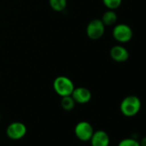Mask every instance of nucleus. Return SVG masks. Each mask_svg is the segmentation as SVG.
<instances>
[{
  "label": "nucleus",
  "instance_id": "1",
  "mask_svg": "<svg viewBox=\"0 0 146 146\" xmlns=\"http://www.w3.org/2000/svg\"><path fill=\"white\" fill-rule=\"evenodd\" d=\"M142 107V102L140 99L136 96H125L120 102L119 109L121 113L128 118L136 116Z\"/></svg>",
  "mask_w": 146,
  "mask_h": 146
},
{
  "label": "nucleus",
  "instance_id": "2",
  "mask_svg": "<svg viewBox=\"0 0 146 146\" xmlns=\"http://www.w3.org/2000/svg\"><path fill=\"white\" fill-rule=\"evenodd\" d=\"M52 88L58 96L63 97L70 96L73 90L75 89V86L71 79L65 76H58L54 79L52 83Z\"/></svg>",
  "mask_w": 146,
  "mask_h": 146
},
{
  "label": "nucleus",
  "instance_id": "3",
  "mask_svg": "<svg viewBox=\"0 0 146 146\" xmlns=\"http://www.w3.org/2000/svg\"><path fill=\"white\" fill-rule=\"evenodd\" d=\"M112 34L113 39L120 43L129 42L133 36V32L131 28L125 23H119L115 25L114 28L113 29Z\"/></svg>",
  "mask_w": 146,
  "mask_h": 146
},
{
  "label": "nucleus",
  "instance_id": "4",
  "mask_svg": "<svg viewBox=\"0 0 146 146\" xmlns=\"http://www.w3.org/2000/svg\"><path fill=\"white\" fill-rule=\"evenodd\" d=\"M105 27L106 26L101 19H93L87 25L86 35L90 40H99L105 33Z\"/></svg>",
  "mask_w": 146,
  "mask_h": 146
},
{
  "label": "nucleus",
  "instance_id": "5",
  "mask_svg": "<svg viewBox=\"0 0 146 146\" xmlns=\"http://www.w3.org/2000/svg\"><path fill=\"white\" fill-rule=\"evenodd\" d=\"M94 128L92 125L88 121H80L78 122L74 128V134L78 139L82 142H88L91 138L94 133Z\"/></svg>",
  "mask_w": 146,
  "mask_h": 146
},
{
  "label": "nucleus",
  "instance_id": "6",
  "mask_svg": "<svg viewBox=\"0 0 146 146\" xmlns=\"http://www.w3.org/2000/svg\"><path fill=\"white\" fill-rule=\"evenodd\" d=\"M27 126L20 121L11 123L6 128V135L11 140H20L27 134Z\"/></svg>",
  "mask_w": 146,
  "mask_h": 146
},
{
  "label": "nucleus",
  "instance_id": "7",
  "mask_svg": "<svg viewBox=\"0 0 146 146\" xmlns=\"http://www.w3.org/2000/svg\"><path fill=\"white\" fill-rule=\"evenodd\" d=\"M70 96L74 99L75 102L78 104H86L92 98V94L90 90L85 87L75 88Z\"/></svg>",
  "mask_w": 146,
  "mask_h": 146
},
{
  "label": "nucleus",
  "instance_id": "8",
  "mask_svg": "<svg viewBox=\"0 0 146 146\" xmlns=\"http://www.w3.org/2000/svg\"><path fill=\"white\" fill-rule=\"evenodd\" d=\"M90 141L91 146H109L110 144L109 135L103 130L94 131Z\"/></svg>",
  "mask_w": 146,
  "mask_h": 146
},
{
  "label": "nucleus",
  "instance_id": "9",
  "mask_svg": "<svg viewBox=\"0 0 146 146\" xmlns=\"http://www.w3.org/2000/svg\"><path fill=\"white\" fill-rule=\"evenodd\" d=\"M110 57L116 62H125L129 58V52L123 46L116 45L110 49Z\"/></svg>",
  "mask_w": 146,
  "mask_h": 146
},
{
  "label": "nucleus",
  "instance_id": "10",
  "mask_svg": "<svg viewBox=\"0 0 146 146\" xmlns=\"http://www.w3.org/2000/svg\"><path fill=\"white\" fill-rule=\"evenodd\" d=\"M102 22L104 23L105 26H113L116 23L118 20L117 14L113 10H108L105 11L102 17Z\"/></svg>",
  "mask_w": 146,
  "mask_h": 146
},
{
  "label": "nucleus",
  "instance_id": "11",
  "mask_svg": "<svg viewBox=\"0 0 146 146\" xmlns=\"http://www.w3.org/2000/svg\"><path fill=\"white\" fill-rule=\"evenodd\" d=\"M75 105H76V102H75L74 99L72 98L71 96H67L61 97L60 106L64 110L71 111L73 108H75Z\"/></svg>",
  "mask_w": 146,
  "mask_h": 146
},
{
  "label": "nucleus",
  "instance_id": "12",
  "mask_svg": "<svg viewBox=\"0 0 146 146\" xmlns=\"http://www.w3.org/2000/svg\"><path fill=\"white\" fill-rule=\"evenodd\" d=\"M52 10L56 12H61L65 10L67 6V0H48Z\"/></svg>",
  "mask_w": 146,
  "mask_h": 146
},
{
  "label": "nucleus",
  "instance_id": "13",
  "mask_svg": "<svg viewBox=\"0 0 146 146\" xmlns=\"http://www.w3.org/2000/svg\"><path fill=\"white\" fill-rule=\"evenodd\" d=\"M102 3L108 10L115 11L121 5L122 0H102Z\"/></svg>",
  "mask_w": 146,
  "mask_h": 146
},
{
  "label": "nucleus",
  "instance_id": "14",
  "mask_svg": "<svg viewBox=\"0 0 146 146\" xmlns=\"http://www.w3.org/2000/svg\"><path fill=\"white\" fill-rule=\"evenodd\" d=\"M117 146H141L138 140L133 137H126L120 140Z\"/></svg>",
  "mask_w": 146,
  "mask_h": 146
},
{
  "label": "nucleus",
  "instance_id": "15",
  "mask_svg": "<svg viewBox=\"0 0 146 146\" xmlns=\"http://www.w3.org/2000/svg\"><path fill=\"white\" fill-rule=\"evenodd\" d=\"M139 143H140V145H141V146H146V136L143 137L139 141Z\"/></svg>",
  "mask_w": 146,
  "mask_h": 146
},
{
  "label": "nucleus",
  "instance_id": "16",
  "mask_svg": "<svg viewBox=\"0 0 146 146\" xmlns=\"http://www.w3.org/2000/svg\"><path fill=\"white\" fill-rule=\"evenodd\" d=\"M0 119H1V114H0Z\"/></svg>",
  "mask_w": 146,
  "mask_h": 146
}]
</instances>
